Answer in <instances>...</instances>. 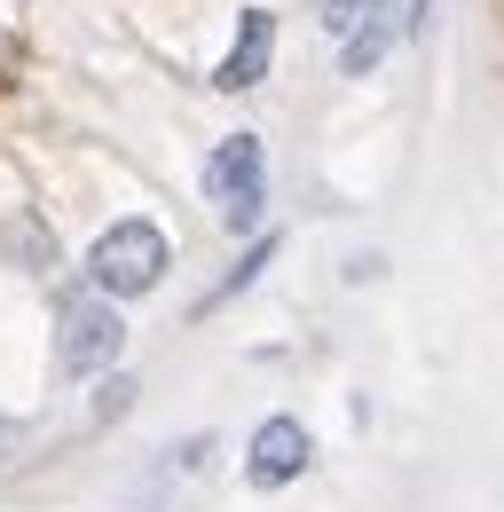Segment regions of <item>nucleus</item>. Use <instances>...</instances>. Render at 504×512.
<instances>
[{
	"mask_svg": "<svg viewBox=\"0 0 504 512\" xmlns=\"http://www.w3.org/2000/svg\"><path fill=\"white\" fill-rule=\"evenodd\" d=\"M166 268H174V245H166V229L142 221V213L111 221V229L87 245V284H95L103 300H142V292H158Z\"/></svg>",
	"mask_w": 504,
	"mask_h": 512,
	"instance_id": "nucleus-1",
	"label": "nucleus"
},
{
	"mask_svg": "<svg viewBox=\"0 0 504 512\" xmlns=\"http://www.w3.org/2000/svg\"><path fill=\"white\" fill-rule=\"evenodd\" d=\"M126 347V323H119V300H103V292H71L56 308V371L63 379H95V371H111Z\"/></svg>",
	"mask_w": 504,
	"mask_h": 512,
	"instance_id": "nucleus-2",
	"label": "nucleus"
},
{
	"mask_svg": "<svg viewBox=\"0 0 504 512\" xmlns=\"http://www.w3.org/2000/svg\"><path fill=\"white\" fill-rule=\"evenodd\" d=\"M205 197H213L221 229H260V205H268V150H260V134L213 142V158H205Z\"/></svg>",
	"mask_w": 504,
	"mask_h": 512,
	"instance_id": "nucleus-3",
	"label": "nucleus"
},
{
	"mask_svg": "<svg viewBox=\"0 0 504 512\" xmlns=\"http://www.w3.org/2000/svg\"><path fill=\"white\" fill-rule=\"evenodd\" d=\"M308 465H315V434L300 426V418L276 410V418L252 426V442H245V481L252 489H292Z\"/></svg>",
	"mask_w": 504,
	"mask_h": 512,
	"instance_id": "nucleus-4",
	"label": "nucleus"
},
{
	"mask_svg": "<svg viewBox=\"0 0 504 512\" xmlns=\"http://www.w3.org/2000/svg\"><path fill=\"white\" fill-rule=\"evenodd\" d=\"M268 64H276V16H268V8H245L229 56H221V71H213V87H221V95H245V87L268 79Z\"/></svg>",
	"mask_w": 504,
	"mask_h": 512,
	"instance_id": "nucleus-5",
	"label": "nucleus"
},
{
	"mask_svg": "<svg viewBox=\"0 0 504 512\" xmlns=\"http://www.w3.org/2000/svg\"><path fill=\"white\" fill-rule=\"evenodd\" d=\"M386 48H394V0H378V16L355 32V40H339V71L347 79H363V71L386 64Z\"/></svg>",
	"mask_w": 504,
	"mask_h": 512,
	"instance_id": "nucleus-6",
	"label": "nucleus"
},
{
	"mask_svg": "<svg viewBox=\"0 0 504 512\" xmlns=\"http://www.w3.org/2000/svg\"><path fill=\"white\" fill-rule=\"evenodd\" d=\"M268 260H276V237H252V245H245V260H237V268H229V276H221V284H213V292H205V300H197V316H205V308H229V300H237V292H252V284H260V268H268Z\"/></svg>",
	"mask_w": 504,
	"mask_h": 512,
	"instance_id": "nucleus-7",
	"label": "nucleus"
},
{
	"mask_svg": "<svg viewBox=\"0 0 504 512\" xmlns=\"http://www.w3.org/2000/svg\"><path fill=\"white\" fill-rule=\"evenodd\" d=\"M371 16H378V0H323V32L331 40H355Z\"/></svg>",
	"mask_w": 504,
	"mask_h": 512,
	"instance_id": "nucleus-8",
	"label": "nucleus"
},
{
	"mask_svg": "<svg viewBox=\"0 0 504 512\" xmlns=\"http://www.w3.org/2000/svg\"><path fill=\"white\" fill-rule=\"evenodd\" d=\"M126 402H134V379H111L95 394V418H126Z\"/></svg>",
	"mask_w": 504,
	"mask_h": 512,
	"instance_id": "nucleus-9",
	"label": "nucleus"
},
{
	"mask_svg": "<svg viewBox=\"0 0 504 512\" xmlns=\"http://www.w3.org/2000/svg\"><path fill=\"white\" fill-rule=\"evenodd\" d=\"M16 449H24V426H16V418H0V465H8Z\"/></svg>",
	"mask_w": 504,
	"mask_h": 512,
	"instance_id": "nucleus-10",
	"label": "nucleus"
}]
</instances>
